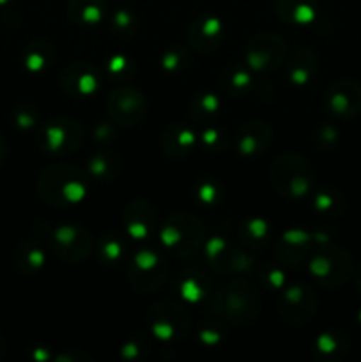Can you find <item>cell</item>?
<instances>
[{
    "mask_svg": "<svg viewBox=\"0 0 361 362\" xmlns=\"http://www.w3.org/2000/svg\"><path fill=\"white\" fill-rule=\"evenodd\" d=\"M39 191L48 204L71 205L81 200L85 194L84 177L69 166L48 168L39 179Z\"/></svg>",
    "mask_w": 361,
    "mask_h": 362,
    "instance_id": "6da1fadb",
    "label": "cell"
},
{
    "mask_svg": "<svg viewBox=\"0 0 361 362\" xmlns=\"http://www.w3.org/2000/svg\"><path fill=\"white\" fill-rule=\"evenodd\" d=\"M108 112L113 120L120 124H134L145 112L144 95L131 87L117 88L108 99Z\"/></svg>",
    "mask_w": 361,
    "mask_h": 362,
    "instance_id": "7a4b0ae2",
    "label": "cell"
},
{
    "mask_svg": "<svg viewBox=\"0 0 361 362\" xmlns=\"http://www.w3.org/2000/svg\"><path fill=\"white\" fill-rule=\"evenodd\" d=\"M328 106L336 115H356L361 112V87L349 80L338 81L328 90Z\"/></svg>",
    "mask_w": 361,
    "mask_h": 362,
    "instance_id": "3957f363",
    "label": "cell"
},
{
    "mask_svg": "<svg viewBox=\"0 0 361 362\" xmlns=\"http://www.w3.org/2000/svg\"><path fill=\"white\" fill-rule=\"evenodd\" d=\"M81 133L80 126L73 120H52V122L46 126L45 131V140H46V148L52 152H73L78 147L81 140L76 138H66V134H78Z\"/></svg>",
    "mask_w": 361,
    "mask_h": 362,
    "instance_id": "277c9868",
    "label": "cell"
},
{
    "mask_svg": "<svg viewBox=\"0 0 361 362\" xmlns=\"http://www.w3.org/2000/svg\"><path fill=\"white\" fill-rule=\"evenodd\" d=\"M105 0H69L67 4V13L76 23H99L105 16Z\"/></svg>",
    "mask_w": 361,
    "mask_h": 362,
    "instance_id": "5b68a950",
    "label": "cell"
},
{
    "mask_svg": "<svg viewBox=\"0 0 361 362\" xmlns=\"http://www.w3.org/2000/svg\"><path fill=\"white\" fill-rule=\"evenodd\" d=\"M278 11L283 14V18L297 21V23H308L315 16V7L311 0H282Z\"/></svg>",
    "mask_w": 361,
    "mask_h": 362,
    "instance_id": "8992f818",
    "label": "cell"
},
{
    "mask_svg": "<svg viewBox=\"0 0 361 362\" xmlns=\"http://www.w3.org/2000/svg\"><path fill=\"white\" fill-rule=\"evenodd\" d=\"M45 41H35L25 52V60H27V67L32 71L42 69V67L48 64V60L52 59V48L46 46V49L42 48Z\"/></svg>",
    "mask_w": 361,
    "mask_h": 362,
    "instance_id": "52a82bcc",
    "label": "cell"
},
{
    "mask_svg": "<svg viewBox=\"0 0 361 362\" xmlns=\"http://www.w3.org/2000/svg\"><path fill=\"white\" fill-rule=\"evenodd\" d=\"M195 30L198 32L195 37H191V41H193V45L200 46L202 41H205V39H219L218 35L222 34V25H219L218 20H214V18H207V20L204 21L202 25H195Z\"/></svg>",
    "mask_w": 361,
    "mask_h": 362,
    "instance_id": "ba28073f",
    "label": "cell"
},
{
    "mask_svg": "<svg viewBox=\"0 0 361 362\" xmlns=\"http://www.w3.org/2000/svg\"><path fill=\"white\" fill-rule=\"evenodd\" d=\"M74 80H76L78 92H81V94H88V92H92L98 87V78H96V74L88 73L87 69L80 71V74Z\"/></svg>",
    "mask_w": 361,
    "mask_h": 362,
    "instance_id": "9c48e42d",
    "label": "cell"
},
{
    "mask_svg": "<svg viewBox=\"0 0 361 362\" xmlns=\"http://www.w3.org/2000/svg\"><path fill=\"white\" fill-rule=\"evenodd\" d=\"M4 156H6V145H4L2 138H0V163L4 161Z\"/></svg>",
    "mask_w": 361,
    "mask_h": 362,
    "instance_id": "30bf717a",
    "label": "cell"
},
{
    "mask_svg": "<svg viewBox=\"0 0 361 362\" xmlns=\"http://www.w3.org/2000/svg\"><path fill=\"white\" fill-rule=\"evenodd\" d=\"M2 352H4V338L2 334H0V356H2Z\"/></svg>",
    "mask_w": 361,
    "mask_h": 362,
    "instance_id": "8fae6325",
    "label": "cell"
},
{
    "mask_svg": "<svg viewBox=\"0 0 361 362\" xmlns=\"http://www.w3.org/2000/svg\"><path fill=\"white\" fill-rule=\"evenodd\" d=\"M357 283H360V286H361V272H360V278H357Z\"/></svg>",
    "mask_w": 361,
    "mask_h": 362,
    "instance_id": "7c38bea8",
    "label": "cell"
},
{
    "mask_svg": "<svg viewBox=\"0 0 361 362\" xmlns=\"http://www.w3.org/2000/svg\"><path fill=\"white\" fill-rule=\"evenodd\" d=\"M7 2V0H0V4H6Z\"/></svg>",
    "mask_w": 361,
    "mask_h": 362,
    "instance_id": "4fadbf2b",
    "label": "cell"
}]
</instances>
